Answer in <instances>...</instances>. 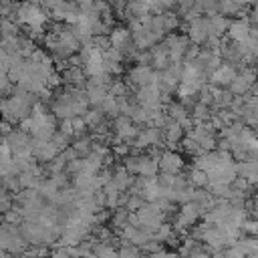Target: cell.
<instances>
[{
  "instance_id": "17",
  "label": "cell",
  "mask_w": 258,
  "mask_h": 258,
  "mask_svg": "<svg viewBox=\"0 0 258 258\" xmlns=\"http://www.w3.org/2000/svg\"><path fill=\"white\" fill-rule=\"evenodd\" d=\"M85 93H87V99H89V105H91V107H101L103 101H105V97L109 95V89L103 87V85H95V83L87 81Z\"/></svg>"
},
{
  "instance_id": "20",
  "label": "cell",
  "mask_w": 258,
  "mask_h": 258,
  "mask_svg": "<svg viewBox=\"0 0 258 258\" xmlns=\"http://www.w3.org/2000/svg\"><path fill=\"white\" fill-rule=\"evenodd\" d=\"M123 194L125 191H129L131 189V185H133V181H135V177H131V173L125 169V165H117L115 169H113V179H111Z\"/></svg>"
},
{
  "instance_id": "23",
  "label": "cell",
  "mask_w": 258,
  "mask_h": 258,
  "mask_svg": "<svg viewBox=\"0 0 258 258\" xmlns=\"http://www.w3.org/2000/svg\"><path fill=\"white\" fill-rule=\"evenodd\" d=\"M93 258H119V252L113 244L93 238Z\"/></svg>"
},
{
  "instance_id": "22",
  "label": "cell",
  "mask_w": 258,
  "mask_h": 258,
  "mask_svg": "<svg viewBox=\"0 0 258 258\" xmlns=\"http://www.w3.org/2000/svg\"><path fill=\"white\" fill-rule=\"evenodd\" d=\"M208 22H210V36H214V38H220L226 32V28L230 26L228 20H226V16L224 14H218V12H212L208 16Z\"/></svg>"
},
{
  "instance_id": "27",
  "label": "cell",
  "mask_w": 258,
  "mask_h": 258,
  "mask_svg": "<svg viewBox=\"0 0 258 258\" xmlns=\"http://www.w3.org/2000/svg\"><path fill=\"white\" fill-rule=\"evenodd\" d=\"M117 252H119V258H147V256H143L141 248H137L133 244H127V242H121Z\"/></svg>"
},
{
  "instance_id": "25",
  "label": "cell",
  "mask_w": 258,
  "mask_h": 258,
  "mask_svg": "<svg viewBox=\"0 0 258 258\" xmlns=\"http://www.w3.org/2000/svg\"><path fill=\"white\" fill-rule=\"evenodd\" d=\"M191 119H194V123H208L210 119H212V113H210V107L208 105H204V103H196L194 107H191Z\"/></svg>"
},
{
  "instance_id": "28",
  "label": "cell",
  "mask_w": 258,
  "mask_h": 258,
  "mask_svg": "<svg viewBox=\"0 0 258 258\" xmlns=\"http://www.w3.org/2000/svg\"><path fill=\"white\" fill-rule=\"evenodd\" d=\"M187 181H189V185H194V187H208V173L202 171V169L191 167V171L187 173Z\"/></svg>"
},
{
  "instance_id": "6",
  "label": "cell",
  "mask_w": 258,
  "mask_h": 258,
  "mask_svg": "<svg viewBox=\"0 0 258 258\" xmlns=\"http://www.w3.org/2000/svg\"><path fill=\"white\" fill-rule=\"evenodd\" d=\"M256 77H258V75H256L254 69H244L242 73L236 75V79H234L232 85L228 87L230 93L236 95V97H244V95H248V91H252V87L256 85Z\"/></svg>"
},
{
  "instance_id": "9",
  "label": "cell",
  "mask_w": 258,
  "mask_h": 258,
  "mask_svg": "<svg viewBox=\"0 0 258 258\" xmlns=\"http://www.w3.org/2000/svg\"><path fill=\"white\" fill-rule=\"evenodd\" d=\"M236 69L232 67V64H228V62H222L212 75H210V85H214V87H218V89H226V87H230L232 85V81L236 79Z\"/></svg>"
},
{
  "instance_id": "21",
  "label": "cell",
  "mask_w": 258,
  "mask_h": 258,
  "mask_svg": "<svg viewBox=\"0 0 258 258\" xmlns=\"http://www.w3.org/2000/svg\"><path fill=\"white\" fill-rule=\"evenodd\" d=\"M159 173V161L153 155H141L139 161V177H157Z\"/></svg>"
},
{
  "instance_id": "1",
  "label": "cell",
  "mask_w": 258,
  "mask_h": 258,
  "mask_svg": "<svg viewBox=\"0 0 258 258\" xmlns=\"http://www.w3.org/2000/svg\"><path fill=\"white\" fill-rule=\"evenodd\" d=\"M46 20H48V16L38 4H30L24 0L16 10V22L24 24L26 28H42L44 30Z\"/></svg>"
},
{
  "instance_id": "37",
  "label": "cell",
  "mask_w": 258,
  "mask_h": 258,
  "mask_svg": "<svg viewBox=\"0 0 258 258\" xmlns=\"http://www.w3.org/2000/svg\"><path fill=\"white\" fill-rule=\"evenodd\" d=\"M58 131L64 133V135H69V137H73V135H75V131H73V121H71V119L60 121V123H58Z\"/></svg>"
},
{
  "instance_id": "38",
  "label": "cell",
  "mask_w": 258,
  "mask_h": 258,
  "mask_svg": "<svg viewBox=\"0 0 258 258\" xmlns=\"http://www.w3.org/2000/svg\"><path fill=\"white\" fill-rule=\"evenodd\" d=\"M12 129H14V127H12V123H8V121L0 119V139H2V137H6Z\"/></svg>"
},
{
  "instance_id": "31",
  "label": "cell",
  "mask_w": 258,
  "mask_h": 258,
  "mask_svg": "<svg viewBox=\"0 0 258 258\" xmlns=\"http://www.w3.org/2000/svg\"><path fill=\"white\" fill-rule=\"evenodd\" d=\"M50 258H73V248L64 246V244H54L50 250Z\"/></svg>"
},
{
  "instance_id": "16",
  "label": "cell",
  "mask_w": 258,
  "mask_h": 258,
  "mask_svg": "<svg viewBox=\"0 0 258 258\" xmlns=\"http://www.w3.org/2000/svg\"><path fill=\"white\" fill-rule=\"evenodd\" d=\"M149 52H151V64H153V69H157V71H165V69L171 64L167 46H165L163 42H157Z\"/></svg>"
},
{
  "instance_id": "3",
  "label": "cell",
  "mask_w": 258,
  "mask_h": 258,
  "mask_svg": "<svg viewBox=\"0 0 258 258\" xmlns=\"http://www.w3.org/2000/svg\"><path fill=\"white\" fill-rule=\"evenodd\" d=\"M151 83H157V71L151 64H135V67L129 69L127 85H131L135 89H141V87H147Z\"/></svg>"
},
{
  "instance_id": "42",
  "label": "cell",
  "mask_w": 258,
  "mask_h": 258,
  "mask_svg": "<svg viewBox=\"0 0 258 258\" xmlns=\"http://www.w3.org/2000/svg\"><path fill=\"white\" fill-rule=\"evenodd\" d=\"M256 198H258V183H256Z\"/></svg>"
},
{
  "instance_id": "18",
  "label": "cell",
  "mask_w": 258,
  "mask_h": 258,
  "mask_svg": "<svg viewBox=\"0 0 258 258\" xmlns=\"http://www.w3.org/2000/svg\"><path fill=\"white\" fill-rule=\"evenodd\" d=\"M220 151H204V153H200V155H196L194 157V167L196 169H202V171H210V169H214L216 167V163L220 161Z\"/></svg>"
},
{
  "instance_id": "30",
  "label": "cell",
  "mask_w": 258,
  "mask_h": 258,
  "mask_svg": "<svg viewBox=\"0 0 258 258\" xmlns=\"http://www.w3.org/2000/svg\"><path fill=\"white\" fill-rule=\"evenodd\" d=\"M4 36H18V22L14 18H2L0 22V38Z\"/></svg>"
},
{
  "instance_id": "39",
  "label": "cell",
  "mask_w": 258,
  "mask_h": 258,
  "mask_svg": "<svg viewBox=\"0 0 258 258\" xmlns=\"http://www.w3.org/2000/svg\"><path fill=\"white\" fill-rule=\"evenodd\" d=\"M64 2H67V0H42V6L52 12V10H56V8H58L60 4H64Z\"/></svg>"
},
{
  "instance_id": "11",
  "label": "cell",
  "mask_w": 258,
  "mask_h": 258,
  "mask_svg": "<svg viewBox=\"0 0 258 258\" xmlns=\"http://www.w3.org/2000/svg\"><path fill=\"white\" fill-rule=\"evenodd\" d=\"M119 238H121V242L133 244V246H137V248H143L149 240H153V238H151V232H145V230H141V228H137V226H131V224L119 234Z\"/></svg>"
},
{
  "instance_id": "32",
  "label": "cell",
  "mask_w": 258,
  "mask_h": 258,
  "mask_svg": "<svg viewBox=\"0 0 258 258\" xmlns=\"http://www.w3.org/2000/svg\"><path fill=\"white\" fill-rule=\"evenodd\" d=\"M181 145H183V149H185V153H189V155H200V153H204V149L200 147V143L196 141V139H191V137H183V141H181Z\"/></svg>"
},
{
  "instance_id": "19",
  "label": "cell",
  "mask_w": 258,
  "mask_h": 258,
  "mask_svg": "<svg viewBox=\"0 0 258 258\" xmlns=\"http://www.w3.org/2000/svg\"><path fill=\"white\" fill-rule=\"evenodd\" d=\"M183 131H185V129H183L179 123L169 121V123L163 127V141H165L169 147H175L177 143L183 141Z\"/></svg>"
},
{
  "instance_id": "14",
  "label": "cell",
  "mask_w": 258,
  "mask_h": 258,
  "mask_svg": "<svg viewBox=\"0 0 258 258\" xmlns=\"http://www.w3.org/2000/svg\"><path fill=\"white\" fill-rule=\"evenodd\" d=\"M62 81L69 85V87H79L83 89V85H87V73L81 64H69L64 71H62Z\"/></svg>"
},
{
  "instance_id": "10",
  "label": "cell",
  "mask_w": 258,
  "mask_h": 258,
  "mask_svg": "<svg viewBox=\"0 0 258 258\" xmlns=\"http://www.w3.org/2000/svg\"><path fill=\"white\" fill-rule=\"evenodd\" d=\"M58 147L52 141H42V139H32V155L36 161L48 163L58 155Z\"/></svg>"
},
{
  "instance_id": "41",
  "label": "cell",
  "mask_w": 258,
  "mask_h": 258,
  "mask_svg": "<svg viewBox=\"0 0 258 258\" xmlns=\"http://www.w3.org/2000/svg\"><path fill=\"white\" fill-rule=\"evenodd\" d=\"M254 71H256V75H258V60H256V69H254Z\"/></svg>"
},
{
  "instance_id": "7",
  "label": "cell",
  "mask_w": 258,
  "mask_h": 258,
  "mask_svg": "<svg viewBox=\"0 0 258 258\" xmlns=\"http://www.w3.org/2000/svg\"><path fill=\"white\" fill-rule=\"evenodd\" d=\"M157 161H159V171L165 175H179L183 169V157L173 149L161 151Z\"/></svg>"
},
{
  "instance_id": "40",
  "label": "cell",
  "mask_w": 258,
  "mask_h": 258,
  "mask_svg": "<svg viewBox=\"0 0 258 258\" xmlns=\"http://www.w3.org/2000/svg\"><path fill=\"white\" fill-rule=\"evenodd\" d=\"M246 258H258V252H252V254H248Z\"/></svg>"
},
{
  "instance_id": "24",
  "label": "cell",
  "mask_w": 258,
  "mask_h": 258,
  "mask_svg": "<svg viewBox=\"0 0 258 258\" xmlns=\"http://www.w3.org/2000/svg\"><path fill=\"white\" fill-rule=\"evenodd\" d=\"M129 214H131V212H127L125 208L113 210V214H111V230L117 232V234H121V232L129 226Z\"/></svg>"
},
{
  "instance_id": "35",
  "label": "cell",
  "mask_w": 258,
  "mask_h": 258,
  "mask_svg": "<svg viewBox=\"0 0 258 258\" xmlns=\"http://www.w3.org/2000/svg\"><path fill=\"white\" fill-rule=\"evenodd\" d=\"M242 232H246V236H258V220L246 218V222L242 224Z\"/></svg>"
},
{
  "instance_id": "33",
  "label": "cell",
  "mask_w": 258,
  "mask_h": 258,
  "mask_svg": "<svg viewBox=\"0 0 258 258\" xmlns=\"http://www.w3.org/2000/svg\"><path fill=\"white\" fill-rule=\"evenodd\" d=\"M163 26H165V32H171V30H175L177 26H179V18H177V14H173V12H163Z\"/></svg>"
},
{
  "instance_id": "13",
  "label": "cell",
  "mask_w": 258,
  "mask_h": 258,
  "mask_svg": "<svg viewBox=\"0 0 258 258\" xmlns=\"http://www.w3.org/2000/svg\"><path fill=\"white\" fill-rule=\"evenodd\" d=\"M165 113H167V117H169L171 121L179 123L183 129L191 125V115L187 113V107L181 105V103H177V101H171V103L165 107Z\"/></svg>"
},
{
  "instance_id": "15",
  "label": "cell",
  "mask_w": 258,
  "mask_h": 258,
  "mask_svg": "<svg viewBox=\"0 0 258 258\" xmlns=\"http://www.w3.org/2000/svg\"><path fill=\"white\" fill-rule=\"evenodd\" d=\"M238 177L246 179L248 183H258V159H246L236 163Z\"/></svg>"
},
{
  "instance_id": "4",
  "label": "cell",
  "mask_w": 258,
  "mask_h": 258,
  "mask_svg": "<svg viewBox=\"0 0 258 258\" xmlns=\"http://www.w3.org/2000/svg\"><path fill=\"white\" fill-rule=\"evenodd\" d=\"M113 133H115V139L125 141V143L131 145L133 139L137 137L139 129H137V125L131 121V117L119 115V117H115V121H113Z\"/></svg>"
},
{
  "instance_id": "36",
  "label": "cell",
  "mask_w": 258,
  "mask_h": 258,
  "mask_svg": "<svg viewBox=\"0 0 258 258\" xmlns=\"http://www.w3.org/2000/svg\"><path fill=\"white\" fill-rule=\"evenodd\" d=\"M238 8H240V4L234 2V0H222V2H220V10H222L224 14H232V12H236Z\"/></svg>"
},
{
  "instance_id": "8",
  "label": "cell",
  "mask_w": 258,
  "mask_h": 258,
  "mask_svg": "<svg viewBox=\"0 0 258 258\" xmlns=\"http://www.w3.org/2000/svg\"><path fill=\"white\" fill-rule=\"evenodd\" d=\"M187 38H189L194 44H204V42H208V38H210V22H208V18L200 16V18L191 20V22L187 24Z\"/></svg>"
},
{
  "instance_id": "34",
  "label": "cell",
  "mask_w": 258,
  "mask_h": 258,
  "mask_svg": "<svg viewBox=\"0 0 258 258\" xmlns=\"http://www.w3.org/2000/svg\"><path fill=\"white\" fill-rule=\"evenodd\" d=\"M2 222H6V224H12V226H20V224L24 222V218L20 216V212H18L16 208H12L10 212H6V214L2 216Z\"/></svg>"
},
{
  "instance_id": "12",
  "label": "cell",
  "mask_w": 258,
  "mask_h": 258,
  "mask_svg": "<svg viewBox=\"0 0 258 258\" xmlns=\"http://www.w3.org/2000/svg\"><path fill=\"white\" fill-rule=\"evenodd\" d=\"M228 36H230V40L236 42V44L246 42V40L252 36V28H250L248 20H234V22H230V26H228Z\"/></svg>"
},
{
  "instance_id": "29",
  "label": "cell",
  "mask_w": 258,
  "mask_h": 258,
  "mask_svg": "<svg viewBox=\"0 0 258 258\" xmlns=\"http://www.w3.org/2000/svg\"><path fill=\"white\" fill-rule=\"evenodd\" d=\"M14 208V196L12 191H8L4 185H0V216H4L6 212H10Z\"/></svg>"
},
{
  "instance_id": "5",
  "label": "cell",
  "mask_w": 258,
  "mask_h": 258,
  "mask_svg": "<svg viewBox=\"0 0 258 258\" xmlns=\"http://www.w3.org/2000/svg\"><path fill=\"white\" fill-rule=\"evenodd\" d=\"M163 44L167 46V52H169V58L171 62H183V56L189 48V38L183 36V34H169Z\"/></svg>"
},
{
  "instance_id": "26",
  "label": "cell",
  "mask_w": 258,
  "mask_h": 258,
  "mask_svg": "<svg viewBox=\"0 0 258 258\" xmlns=\"http://www.w3.org/2000/svg\"><path fill=\"white\" fill-rule=\"evenodd\" d=\"M105 115H109V117H119L121 115V107H119V99H115L111 93L105 97V101H103V105L99 107Z\"/></svg>"
},
{
  "instance_id": "2",
  "label": "cell",
  "mask_w": 258,
  "mask_h": 258,
  "mask_svg": "<svg viewBox=\"0 0 258 258\" xmlns=\"http://www.w3.org/2000/svg\"><path fill=\"white\" fill-rule=\"evenodd\" d=\"M2 141L8 145L12 157H34L32 155V137L22 129H12Z\"/></svg>"
}]
</instances>
